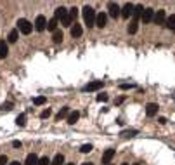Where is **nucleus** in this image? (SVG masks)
I'll return each mask as SVG.
<instances>
[{
	"label": "nucleus",
	"instance_id": "1",
	"mask_svg": "<svg viewBox=\"0 0 175 165\" xmlns=\"http://www.w3.org/2000/svg\"><path fill=\"white\" fill-rule=\"evenodd\" d=\"M96 11L92 9V7H83V19H85V24L89 28H92V26H96Z\"/></svg>",
	"mask_w": 175,
	"mask_h": 165
},
{
	"label": "nucleus",
	"instance_id": "2",
	"mask_svg": "<svg viewBox=\"0 0 175 165\" xmlns=\"http://www.w3.org/2000/svg\"><path fill=\"white\" fill-rule=\"evenodd\" d=\"M17 30H19L23 35H30V33H31V30H33V24L28 21V19L21 17V19L17 21Z\"/></svg>",
	"mask_w": 175,
	"mask_h": 165
},
{
	"label": "nucleus",
	"instance_id": "3",
	"mask_svg": "<svg viewBox=\"0 0 175 165\" xmlns=\"http://www.w3.org/2000/svg\"><path fill=\"white\" fill-rule=\"evenodd\" d=\"M108 11H109V16L115 17V19L122 16V7L118 6V4H115V2H109V6H108Z\"/></svg>",
	"mask_w": 175,
	"mask_h": 165
},
{
	"label": "nucleus",
	"instance_id": "4",
	"mask_svg": "<svg viewBox=\"0 0 175 165\" xmlns=\"http://www.w3.org/2000/svg\"><path fill=\"white\" fill-rule=\"evenodd\" d=\"M35 30L37 32L47 30V19H45V16H37V19H35Z\"/></svg>",
	"mask_w": 175,
	"mask_h": 165
},
{
	"label": "nucleus",
	"instance_id": "5",
	"mask_svg": "<svg viewBox=\"0 0 175 165\" xmlns=\"http://www.w3.org/2000/svg\"><path fill=\"white\" fill-rule=\"evenodd\" d=\"M102 89V80H96V82H90V84H87L83 87L85 92H94V91H99Z\"/></svg>",
	"mask_w": 175,
	"mask_h": 165
},
{
	"label": "nucleus",
	"instance_id": "6",
	"mask_svg": "<svg viewBox=\"0 0 175 165\" xmlns=\"http://www.w3.org/2000/svg\"><path fill=\"white\" fill-rule=\"evenodd\" d=\"M68 16V9H66V7H57V9H56V11H54V19H57V21H63L64 17Z\"/></svg>",
	"mask_w": 175,
	"mask_h": 165
},
{
	"label": "nucleus",
	"instance_id": "7",
	"mask_svg": "<svg viewBox=\"0 0 175 165\" xmlns=\"http://www.w3.org/2000/svg\"><path fill=\"white\" fill-rule=\"evenodd\" d=\"M153 21L156 23V24H165V21H166V14H165V11H158V12H154Z\"/></svg>",
	"mask_w": 175,
	"mask_h": 165
},
{
	"label": "nucleus",
	"instance_id": "8",
	"mask_svg": "<svg viewBox=\"0 0 175 165\" xmlns=\"http://www.w3.org/2000/svg\"><path fill=\"white\" fill-rule=\"evenodd\" d=\"M106 21H108V16L104 14V12H99V14L96 16V26L104 28L106 26Z\"/></svg>",
	"mask_w": 175,
	"mask_h": 165
},
{
	"label": "nucleus",
	"instance_id": "9",
	"mask_svg": "<svg viewBox=\"0 0 175 165\" xmlns=\"http://www.w3.org/2000/svg\"><path fill=\"white\" fill-rule=\"evenodd\" d=\"M113 156H115V149H106L104 155H102V163L109 165L111 163V160H113Z\"/></svg>",
	"mask_w": 175,
	"mask_h": 165
},
{
	"label": "nucleus",
	"instance_id": "10",
	"mask_svg": "<svg viewBox=\"0 0 175 165\" xmlns=\"http://www.w3.org/2000/svg\"><path fill=\"white\" fill-rule=\"evenodd\" d=\"M142 12H144V7H142V6H133L132 19H133V21H139V19L142 17Z\"/></svg>",
	"mask_w": 175,
	"mask_h": 165
},
{
	"label": "nucleus",
	"instance_id": "11",
	"mask_svg": "<svg viewBox=\"0 0 175 165\" xmlns=\"http://www.w3.org/2000/svg\"><path fill=\"white\" fill-rule=\"evenodd\" d=\"M153 17H154V11L153 9H144V12H142V19L144 23H151L153 21Z\"/></svg>",
	"mask_w": 175,
	"mask_h": 165
},
{
	"label": "nucleus",
	"instance_id": "12",
	"mask_svg": "<svg viewBox=\"0 0 175 165\" xmlns=\"http://www.w3.org/2000/svg\"><path fill=\"white\" fill-rule=\"evenodd\" d=\"M132 12H133V4H125V7L122 9V17L128 19V17L132 16Z\"/></svg>",
	"mask_w": 175,
	"mask_h": 165
},
{
	"label": "nucleus",
	"instance_id": "13",
	"mask_svg": "<svg viewBox=\"0 0 175 165\" xmlns=\"http://www.w3.org/2000/svg\"><path fill=\"white\" fill-rule=\"evenodd\" d=\"M82 33H83V30H82V24L75 23L73 26H71V37H73V38H78V37H82Z\"/></svg>",
	"mask_w": 175,
	"mask_h": 165
},
{
	"label": "nucleus",
	"instance_id": "14",
	"mask_svg": "<svg viewBox=\"0 0 175 165\" xmlns=\"http://www.w3.org/2000/svg\"><path fill=\"white\" fill-rule=\"evenodd\" d=\"M156 113H158V104L149 103L148 106H146V115H148V117H154Z\"/></svg>",
	"mask_w": 175,
	"mask_h": 165
},
{
	"label": "nucleus",
	"instance_id": "15",
	"mask_svg": "<svg viewBox=\"0 0 175 165\" xmlns=\"http://www.w3.org/2000/svg\"><path fill=\"white\" fill-rule=\"evenodd\" d=\"M9 54V45L5 40H0V59H4Z\"/></svg>",
	"mask_w": 175,
	"mask_h": 165
},
{
	"label": "nucleus",
	"instance_id": "16",
	"mask_svg": "<svg viewBox=\"0 0 175 165\" xmlns=\"http://www.w3.org/2000/svg\"><path fill=\"white\" fill-rule=\"evenodd\" d=\"M24 165H38V156L35 153H30L24 160Z\"/></svg>",
	"mask_w": 175,
	"mask_h": 165
},
{
	"label": "nucleus",
	"instance_id": "17",
	"mask_svg": "<svg viewBox=\"0 0 175 165\" xmlns=\"http://www.w3.org/2000/svg\"><path fill=\"white\" fill-rule=\"evenodd\" d=\"M165 26L168 28V30H172V32H175V14H172V16L166 17V21H165Z\"/></svg>",
	"mask_w": 175,
	"mask_h": 165
},
{
	"label": "nucleus",
	"instance_id": "18",
	"mask_svg": "<svg viewBox=\"0 0 175 165\" xmlns=\"http://www.w3.org/2000/svg\"><path fill=\"white\" fill-rule=\"evenodd\" d=\"M17 37H19V30H11V33H9V43H14L17 42Z\"/></svg>",
	"mask_w": 175,
	"mask_h": 165
},
{
	"label": "nucleus",
	"instance_id": "19",
	"mask_svg": "<svg viewBox=\"0 0 175 165\" xmlns=\"http://www.w3.org/2000/svg\"><path fill=\"white\" fill-rule=\"evenodd\" d=\"M63 38H64V35H63V32H61V30H56V32L52 33V40H54L56 43L63 42Z\"/></svg>",
	"mask_w": 175,
	"mask_h": 165
},
{
	"label": "nucleus",
	"instance_id": "20",
	"mask_svg": "<svg viewBox=\"0 0 175 165\" xmlns=\"http://www.w3.org/2000/svg\"><path fill=\"white\" fill-rule=\"evenodd\" d=\"M78 118H80V113H78V111H71V113L68 115V123H69V125H73V123L76 122Z\"/></svg>",
	"mask_w": 175,
	"mask_h": 165
},
{
	"label": "nucleus",
	"instance_id": "21",
	"mask_svg": "<svg viewBox=\"0 0 175 165\" xmlns=\"http://www.w3.org/2000/svg\"><path fill=\"white\" fill-rule=\"evenodd\" d=\"M57 19H54V17H52V19H50V21H47V30H50V32H56V30H57Z\"/></svg>",
	"mask_w": 175,
	"mask_h": 165
},
{
	"label": "nucleus",
	"instance_id": "22",
	"mask_svg": "<svg viewBox=\"0 0 175 165\" xmlns=\"http://www.w3.org/2000/svg\"><path fill=\"white\" fill-rule=\"evenodd\" d=\"M63 163H64V156L61 153H57L54 156V160L50 162V165H63Z\"/></svg>",
	"mask_w": 175,
	"mask_h": 165
},
{
	"label": "nucleus",
	"instance_id": "23",
	"mask_svg": "<svg viewBox=\"0 0 175 165\" xmlns=\"http://www.w3.org/2000/svg\"><path fill=\"white\" fill-rule=\"evenodd\" d=\"M73 21H75V19L68 14V16L64 17L63 21H61V24H63V26H66V28H71V26H73Z\"/></svg>",
	"mask_w": 175,
	"mask_h": 165
},
{
	"label": "nucleus",
	"instance_id": "24",
	"mask_svg": "<svg viewBox=\"0 0 175 165\" xmlns=\"http://www.w3.org/2000/svg\"><path fill=\"white\" fill-rule=\"evenodd\" d=\"M68 115H69V108H68V106H64L63 110H61V111H59L57 115H56V120H61V118L68 117Z\"/></svg>",
	"mask_w": 175,
	"mask_h": 165
},
{
	"label": "nucleus",
	"instance_id": "25",
	"mask_svg": "<svg viewBox=\"0 0 175 165\" xmlns=\"http://www.w3.org/2000/svg\"><path fill=\"white\" fill-rule=\"evenodd\" d=\"M137 28H139V21H133V19H132L130 24H128V33H132V35H133V33L137 32Z\"/></svg>",
	"mask_w": 175,
	"mask_h": 165
},
{
	"label": "nucleus",
	"instance_id": "26",
	"mask_svg": "<svg viewBox=\"0 0 175 165\" xmlns=\"http://www.w3.org/2000/svg\"><path fill=\"white\" fill-rule=\"evenodd\" d=\"M16 123L19 125V127H24V125H26V115H24V113H21V115L16 118Z\"/></svg>",
	"mask_w": 175,
	"mask_h": 165
},
{
	"label": "nucleus",
	"instance_id": "27",
	"mask_svg": "<svg viewBox=\"0 0 175 165\" xmlns=\"http://www.w3.org/2000/svg\"><path fill=\"white\" fill-rule=\"evenodd\" d=\"M33 104H37V106H42V104H45V97H43V96L35 97V99H33Z\"/></svg>",
	"mask_w": 175,
	"mask_h": 165
},
{
	"label": "nucleus",
	"instance_id": "28",
	"mask_svg": "<svg viewBox=\"0 0 175 165\" xmlns=\"http://www.w3.org/2000/svg\"><path fill=\"white\" fill-rule=\"evenodd\" d=\"M68 14L73 17V19H76V16H78V9H76V7H71V9L68 11Z\"/></svg>",
	"mask_w": 175,
	"mask_h": 165
},
{
	"label": "nucleus",
	"instance_id": "29",
	"mask_svg": "<svg viewBox=\"0 0 175 165\" xmlns=\"http://www.w3.org/2000/svg\"><path fill=\"white\" fill-rule=\"evenodd\" d=\"M38 165H50V160L47 156H42V158H38Z\"/></svg>",
	"mask_w": 175,
	"mask_h": 165
},
{
	"label": "nucleus",
	"instance_id": "30",
	"mask_svg": "<svg viewBox=\"0 0 175 165\" xmlns=\"http://www.w3.org/2000/svg\"><path fill=\"white\" fill-rule=\"evenodd\" d=\"M80 151H82V153H89V151H92V144H83V146L80 148Z\"/></svg>",
	"mask_w": 175,
	"mask_h": 165
},
{
	"label": "nucleus",
	"instance_id": "31",
	"mask_svg": "<svg viewBox=\"0 0 175 165\" xmlns=\"http://www.w3.org/2000/svg\"><path fill=\"white\" fill-rule=\"evenodd\" d=\"M133 134H137V130H125V132H122V136H125V137H132Z\"/></svg>",
	"mask_w": 175,
	"mask_h": 165
},
{
	"label": "nucleus",
	"instance_id": "32",
	"mask_svg": "<svg viewBox=\"0 0 175 165\" xmlns=\"http://www.w3.org/2000/svg\"><path fill=\"white\" fill-rule=\"evenodd\" d=\"M97 101H99V103H106L108 101V94H99V96H97Z\"/></svg>",
	"mask_w": 175,
	"mask_h": 165
},
{
	"label": "nucleus",
	"instance_id": "33",
	"mask_svg": "<svg viewBox=\"0 0 175 165\" xmlns=\"http://www.w3.org/2000/svg\"><path fill=\"white\" fill-rule=\"evenodd\" d=\"M40 117H42V118H49V117H50V110H49V108H47V110H43V111L40 113Z\"/></svg>",
	"mask_w": 175,
	"mask_h": 165
},
{
	"label": "nucleus",
	"instance_id": "34",
	"mask_svg": "<svg viewBox=\"0 0 175 165\" xmlns=\"http://www.w3.org/2000/svg\"><path fill=\"white\" fill-rule=\"evenodd\" d=\"M7 162H9V160H7L5 155H0V165H5Z\"/></svg>",
	"mask_w": 175,
	"mask_h": 165
},
{
	"label": "nucleus",
	"instance_id": "35",
	"mask_svg": "<svg viewBox=\"0 0 175 165\" xmlns=\"http://www.w3.org/2000/svg\"><path fill=\"white\" fill-rule=\"evenodd\" d=\"M12 146H14V148H21L23 144H21V141H14V143H12Z\"/></svg>",
	"mask_w": 175,
	"mask_h": 165
},
{
	"label": "nucleus",
	"instance_id": "36",
	"mask_svg": "<svg viewBox=\"0 0 175 165\" xmlns=\"http://www.w3.org/2000/svg\"><path fill=\"white\" fill-rule=\"evenodd\" d=\"M9 165H21V163H19L17 160H14V162H11V163H9Z\"/></svg>",
	"mask_w": 175,
	"mask_h": 165
},
{
	"label": "nucleus",
	"instance_id": "37",
	"mask_svg": "<svg viewBox=\"0 0 175 165\" xmlns=\"http://www.w3.org/2000/svg\"><path fill=\"white\" fill-rule=\"evenodd\" d=\"M82 165H92V163H89V162H85V163H82Z\"/></svg>",
	"mask_w": 175,
	"mask_h": 165
},
{
	"label": "nucleus",
	"instance_id": "38",
	"mask_svg": "<svg viewBox=\"0 0 175 165\" xmlns=\"http://www.w3.org/2000/svg\"><path fill=\"white\" fill-rule=\"evenodd\" d=\"M66 165H75V163H66Z\"/></svg>",
	"mask_w": 175,
	"mask_h": 165
},
{
	"label": "nucleus",
	"instance_id": "39",
	"mask_svg": "<svg viewBox=\"0 0 175 165\" xmlns=\"http://www.w3.org/2000/svg\"><path fill=\"white\" fill-rule=\"evenodd\" d=\"M122 165H128V163H122Z\"/></svg>",
	"mask_w": 175,
	"mask_h": 165
}]
</instances>
